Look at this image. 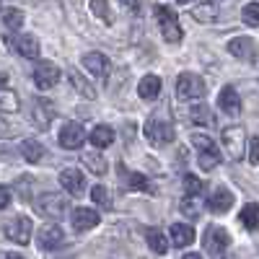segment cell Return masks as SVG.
Masks as SVG:
<instances>
[{"mask_svg":"<svg viewBox=\"0 0 259 259\" xmlns=\"http://www.w3.org/2000/svg\"><path fill=\"white\" fill-rule=\"evenodd\" d=\"M34 207L41 218H50V221H60L68 215V200H65L60 192H47V194H41V197H36Z\"/></svg>","mask_w":259,"mask_h":259,"instance_id":"1","label":"cell"},{"mask_svg":"<svg viewBox=\"0 0 259 259\" xmlns=\"http://www.w3.org/2000/svg\"><path fill=\"white\" fill-rule=\"evenodd\" d=\"M153 13H156V21H158V29H161L163 39L168 41V45H179L182 36H184V31H182V26H179L177 13L171 11L168 6H156Z\"/></svg>","mask_w":259,"mask_h":259,"instance_id":"2","label":"cell"},{"mask_svg":"<svg viewBox=\"0 0 259 259\" xmlns=\"http://www.w3.org/2000/svg\"><path fill=\"white\" fill-rule=\"evenodd\" d=\"M143 133H145V138H148V143L150 145H168V143H174V127H171V122H166V119H161V117H150L148 122H145V127H143Z\"/></svg>","mask_w":259,"mask_h":259,"instance_id":"3","label":"cell"},{"mask_svg":"<svg viewBox=\"0 0 259 259\" xmlns=\"http://www.w3.org/2000/svg\"><path fill=\"white\" fill-rule=\"evenodd\" d=\"M202 244H205V249H207L212 256H221V254L231 246V233H228L223 226H207Z\"/></svg>","mask_w":259,"mask_h":259,"instance_id":"4","label":"cell"},{"mask_svg":"<svg viewBox=\"0 0 259 259\" xmlns=\"http://www.w3.org/2000/svg\"><path fill=\"white\" fill-rule=\"evenodd\" d=\"M177 96L179 99H202L205 96V80L194 73H182L177 78Z\"/></svg>","mask_w":259,"mask_h":259,"instance_id":"5","label":"cell"},{"mask_svg":"<svg viewBox=\"0 0 259 259\" xmlns=\"http://www.w3.org/2000/svg\"><path fill=\"white\" fill-rule=\"evenodd\" d=\"M221 140H223V148L228 150V156L239 161V158H241V153H244V140H246L244 127H239V124H228V127L223 130Z\"/></svg>","mask_w":259,"mask_h":259,"instance_id":"6","label":"cell"},{"mask_svg":"<svg viewBox=\"0 0 259 259\" xmlns=\"http://www.w3.org/2000/svg\"><path fill=\"white\" fill-rule=\"evenodd\" d=\"M31 231H34V223L26 218V215H18V218H13L8 226H6V236L11 241H16V244H29L31 241Z\"/></svg>","mask_w":259,"mask_h":259,"instance_id":"7","label":"cell"},{"mask_svg":"<svg viewBox=\"0 0 259 259\" xmlns=\"http://www.w3.org/2000/svg\"><path fill=\"white\" fill-rule=\"evenodd\" d=\"M60 145L65 150H78L83 143H85V130L78 124V122H68V124H62L60 130Z\"/></svg>","mask_w":259,"mask_h":259,"instance_id":"8","label":"cell"},{"mask_svg":"<svg viewBox=\"0 0 259 259\" xmlns=\"http://www.w3.org/2000/svg\"><path fill=\"white\" fill-rule=\"evenodd\" d=\"M57 80H60V68H57L55 62H39L36 68H34V83H36V89L47 91V89H52Z\"/></svg>","mask_w":259,"mask_h":259,"instance_id":"9","label":"cell"},{"mask_svg":"<svg viewBox=\"0 0 259 259\" xmlns=\"http://www.w3.org/2000/svg\"><path fill=\"white\" fill-rule=\"evenodd\" d=\"M62 241H65V233H62V228L57 223H47V226H41L36 231V244H39V249H45V251L60 246Z\"/></svg>","mask_w":259,"mask_h":259,"instance_id":"10","label":"cell"},{"mask_svg":"<svg viewBox=\"0 0 259 259\" xmlns=\"http://www.w3.org/2000/svg\"><path fill=\"white\" fill-rule=\"evenodd\" d=\"M83 68L89 70L94 78H106V75H109L112 62H109V57L101 55V52H89V55H83Z\"/></svg>","mask_w":259,"mask_h":259,"instance_id":"11","label":"cell"},{"mask_svg":"<svg viewBox=\"0 0 259 259\" xmlns=\"http://www.w3.org/2000/svg\"><path fill=\"white\" fill-rule=\"evenodd\" d=\"M60 187L62 189H68L70 194H83L85 192V177H83V171L80 168H65L60 171Z\"/></svg>","mask_w":259,"mask_h":259,"instance_id":"12","label":"cell"},{"mask_svg":"<svg viewBox=\"0 0 259 259\" xmlns=\"http://www.w3.org/2000/svg\"><path fill=\"white\" fill-rule=\"evenodd\" d=\"M218 106H221V112L236 117V114H241V96L239 91L233 89V85H223L221 94H218Z\"/></svg>","mask_w":259,"mask_h":259,"instance_id":"13","label":"cell"},{"mask_svg":"<svg viewBox=\"0 0 259 259\" xmlns=\"http://www.w3.org/2000/svg\"><path fill=\"white\" fill-rule=\"evenodd\" d=\"M70 223H73V228H75L78 233L91 231L94 226H99V212L91 210V207H75L73 215H70Z\"/></svg>","mask_w":259,"mask_h":259,"instance_id":"14","label":"cell"},{"mask_svg":"<svg viewBox=\"0 0 259 259\" xmlns=\"http://www.w3.org/2000/svg\"><path fill=\"white\" fill-rule=\"evenodd\" d=\"M207 207H210V212H215V215L228 212V210L233 207V194H231V189H226V187L212 189L210 200H207Z\"/></svg>","mask_w":259,"mask_h":259,"instance_id":"15","label":"cell"},{"mask_svg":"<svg viewBox=\"0 0 259 259\" xmlns=\"http://www.w3.org/2000/svg\"><path fill=\"white\" fill-rule=\"evenodd\" d=\"M31 117H34V122H36L39 130H47L50 122H52V117H55V104L47 101V99H36L34 101V109H31Z\"/></svg>","mask_w":259,"mask_h":259,"instance_id":"16","label":"cell"},{"mask_svg":"<svg viewBox=\"0 0 259 259\" xmlns=\"http://www.w3.org/2000/svg\"><path fill=\"white\" fill-rule=\"evenodd\" d=\"M11 45H13V50H16L21 57H29V60H36V57H39V41H36V36H31V34H21V36L11 39Z\"/></svg>","mask_w":259,"mask_h":259,"instance_id":"17","label":"cell"},{"mask_svg":"<svg viewBox=\"0 0 259 259\" xmlns=\"http://www.w3.org/2000/svg\"><path fill=\"white\" fill-rule=\"evenodd\" d=\"M254 41L249 39V36H236V39H231L228 41V52L233 55V57H241V60H251L254 57Z\"/></svg>","mask_w":259,"mask_h":259,"instance_id":"18","label":"cell"},{"mask_svg":"<svg viewBox=\"0 0 259 259\" xmlns=\"http://www.w3.org/2000/svg\"><path fill=\"white\" fill-rule=\"evenodd\" d=\"M80 161H83V166L89 171H94L96 177H104L106 171H109V163H106V158L99 153V150H89V153H83Z\"/></svg>","mask_w":259,"mask_h":259,"instance_id":"19","label":"cell"},{"mask_svg":"<svg viewBox=\"0 0 259 259\" xmlns=\"http://www.w3.org/2000/svg\"><path fill=\"white\" fill-rule=\"evenodd\" d=\"M168 231H171V244L174 246H189L194 241V228L187 223H174Z\"/></svg>","mask_w":259,"mask_h":259,"instance_id":"20","label":"cell"},{"mask_svg":"<svg viewBox=\"0 0 259 259\" xmlns=\"http://www.w3.org/2000/svg\"><path fill=\"white\" fill-rule=\"evenodd\" d=\"M161 94V78L158 75H145L140 83H138V96L150 101V99H156Z\"/></svg>","mask_w":259,"mask_h":259,"instance_id":"21","label":"cell"},{"mask_svg":"<svg viewBox=\"0 0 259 259\" xmlns=\"http://www.w3.org/2000/svg\"><path fill=\"white\" fill-rule=\"evenodd\" d=\"M114 143V130L109 124H99L91 130V145L94 148H109Z\"/></svg>","mask_w":259,"mask_h":259,"instance_id":"22","label":"cell"},{"mask_svg":"<svg viewBox=\"0 0 259 259\" xmlns=\"http://www.w3.org/2000/svg\"><path fill=\"white\" fill-rule=\"evenodd\" d=\"M239 221H241V226H244L246 231H256V228H259V205H256V202L244 205Z\"/></svg>","mask_w":259,"mask_h":259,"instance_id":"23","label":"cell"},{"mask_svg":"<svg viewBox=\"0 0 259 259\" xmlns=\"http://www.w3.org/2000/svg\"><path fill=\"white\" fill-rule=\"evenodd\" d=\"M68 80H70V85H73V89H75L80 96H85V99H96V89H94V85L85 80L80 73L70 70V73H68Z\"/></svg>","mask_w":259,"mask_h":259,"instance_id":"24","label":"cell"},{"mask_svg":"<svg viewBox=\"0 0 259 259\" xmlns=\"http://www.w3.org/2000/svg\"><path fill=\"white\" fill-rule=\"evenodd\" d=\"M182 212L187 218H200V207H202V194H184L182 197Z\"/></svg>","mask_w":259,"mask_h":259,"instance_id":"25","label":"cell"},{"mask_svg":"<svg viewBox=\"0 0 259 259\" xmlns=\"http://www.w3.org/2000/svg\"><path fill=\"white\" fill-rule=\"evenodd\" d=\"M21 156H24L29 163H36V161H41V156H45V148H41L39 140H24L21 143Z\"/></svg>","mask_w":259,"mask_h":259,"instance_id":"26","label":"cell"},{"mask_svg":"<svg viewBox=\"0 0 259 259\" xmlns=\"http://www.w3.org/2000/svg\"><path fill=\"white\" fill-rule=\"evenodd\" d=\"M91 200H94V205L101 207V210H109V207H112V194H109V189H106L104 184H96V187L91 189Z\"/></svg>","mask_w":259,"mask_h":259,"instance_id":"27","label":"cell"},{"mask_svg":"<svg viewBox=\"0 0 259 259\" xmlns=\"http://www.w3.org/2000/svg\"><path fill=\"white\" fill-rule=\"evenodd\" d=\"M148 246L153 249L156 254H166V251H168V239H166L161 231L150 228V231H148Z\"/></svg>","mask_w":259,"mask_h":259,"instance_id":"28","label":"cell"},{"mask_svg":"<svg viewBox=\"0 0 259 259\" xmlns=\"http://www.w3.org/2000/svg\"><path fill=\"white\" fill-rule=\"evenodd\" d=\"M197 158H200V166L205 168V171H210V168H215L221 163V150H218V145L215 148H210V150H202V153H197Z\"/></svg>","mask_w":259,"mask_h":259,"instance_id":"29","label":"cell"},{"mask_svg":"<svg viewBox=\"0 0 259 259\" xmlns=\"http://www.w3.org/2000/svg\"><path fill=\"white\" fill-rule=\"evenodd\" d=\"M0 112H18V96L11 89H0Z\"/></svg>","mask_w":259,"mask_h":259,"instance_id":"30","label":"cell"},{"mask_svg":"<svg viewBox=\"0 0 259 259\" xmlns=\"http://www.w3.org/2000/svg\"><path fill=\"white\" fill-rule=\"evenodd\" d=\"M189 119L194 124H210L212 122V114H210V109H207L205 104H194L192 109H189Z\"/></svg>","mask_w":259,"mask_h":259,"instance_id":"31","label":"cell"},{"mask_svg":"<svg viewBox=\"0 0 259 259\" xmlns=\"http://www.w3.org/2000/svg\"><path fill=\"white\" fill-rule=\"evenodd\" d=\"M3 24L8 29H21L24 26V11H18V8H8L3 13Z\"/></svg>","mask_w":259,"mask_h":259,"instance_id":"32","label":"cell"},{"mask_svg":"<svg viewBox=\"0 0 259 259\" xmlns=\"http://www.w3.org/2000/svg\"><path fill=\"white\" fill-rule=\"evenodd\" d=\"M130 187H133V189H140V192H145V194H153V192H156L153 184H150V179L143 177V174H130Z\"/></svg>","mask_w":259,"mask_h":259,"instance_id":"33","label":"cell"},{"mask_svg":"<svg viewBox=\"0 0 259 259\" xmlns=\"http://www.w3.org/2000/svg\"><path fill=\"white\" fill-rule=\"evenodd\" d=\"M241 16H244V21L249 26H259V3H246Z\"/></svg>","mask_w":259,"mask_h":259,"instance_id":"34","label":"cell"},{"mask_svg":"<svg viewBox=\"0 0 259 259\" xmlns=\"http://www.w3.org/2000/svg\"><path fill=\"white\" fill-rule=\"evenodd\" d=\"M192 145L197 148V153H202V150L215 148V140H212L210 135H200V133H194V135H192Z\"/></svg>","mask_w":259,"mask_h":259,"instance_id":"35","label":"cell"},{"mask_svg":"<svg viewBox=\"0 0 259 259\" xmlns=\"http://www.w3.org/2000/svg\"><path fill=\"white\" fill-rule=\"evenodd\" d=\"M202 182L197 179V177H192V174H187L184 177V194H202Z\"/></svg>","mask_w":259,"mask_h":259,"instance_id":"36","label":"cell"},{"mask_svg":"<svg viewBox=\"0 0 259 259\" xmlns=\"http://www.w3.org/2000/svg\"><path fill=\"white\" fill-rule=\"evenodd\" d=\"M91 13L109 24V6H106V0H91Z\"/></svg>","mask_w":259,"mask_h":259,"instance_id":"37","label":"cell"},{"mask_svg":"<svg viewBox=\"0 0 259 259\" xmlns=\"http://www.w3.org/2000/svg\"><path fill=\"white\" fill-rule=\"evenodd\" d=\"M249 161L254 166H259V135L249 140Z\"/></svg>","mask_w":259,"mask_h":259,"instance_id":"38","label":"cell"},{"mask_svg":"<svg viewBox=\"0 0 259 259\" xmlns=\"http://www.w3.org/2000/svg\"><path fill=\"white\" fill-rule=\"evenodd\" d=\"M11 205V189L0 184V210H6Z\"/></svg>","mask_w":259,"mask_h":259,"instance_id":"39","label":"cell"},{"mask_svg":"<svg viewBox=\"0 0 259 259\" xmlns=\"http://www.w3.org/2000/svg\"><path fill=\"white\" fill-rule=\"evenodd\" d=\"M192 16H194V18H200V21H212V18H215L212 8H197V11H194Z\"/></svg>","mask_w":259,"mask_h":259,"instance_id":"40","label":"cell"},{"mask_svg":"<svg viewBox=\"0 0 259 259\" xmlns=\"http://www.w3.org/2000/svg\"><path fill=\"white\" fill-rule=\"evenodd\" d=\"M119 3H122L130 13H138V11H140V0H119Z\"/></svg>","mask_w":259,"mask_h":259,"instance_id":"41","label":"cell"},{"mask_svg":"<svg viewBox=\"0 0 259 259\" xmlns=\"http://www.w3.org/2000/svg\"><path fill=\"white\" fill-rule=\"evenodd\" d=\"M0 259H24L21 254H0Z\"/></svg>","mask_w":259,"mask_h":259,"instance_id":"42","label":"cell"},{"mask_svg":"<svg viewBox=\"0 0 259 259\" xmlns=\"http://www.w3.org/2000/svg\"><path fill=\"white\" fill-rule=\"evenodd\" d=\"M184 259H202L200 254H194V251H189V254H184Z\"/></svg>","mask_w":259,"mask_h":259,"instance_id":"43","label":"cell"},{"mask_svg":"<svg viewBox=\"0 0 259 259\" xmlns=\"http://www.w3.org/2000/svg\"><path fill=\"white\" fill-rule=\"evenodd\" d=\"M179 3H192V0H179Z\"/></svg>","mask_w":259,"mask_h":259,"instance_id":"44","label":"cell"},{"mask_svg":"<svg viewBox=\"0 0 259 259\" xmlns=\"http://www.w3.org/2000/svg\"><path fill=\"white\" fill-rule=\"evenodd\" d=\"M0 6H3V0H0Z\"/></svg>","mask_w":259,"mask_h":259,"instance_id":"45","label":"cell"},{"mask_svg":"<svg viewBox=\"0 0 259 259\" xmlns=\"http://www.w3.org/2000/svg\"><path fill=\"white\" fill-rule=\"evenodd\" d=\"M212 3H218V0H212Z\"/></svg>","mask_w":259,"mask_h":259,"instance_id":"46","label":"cell"}]
</instances>
